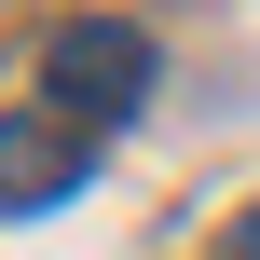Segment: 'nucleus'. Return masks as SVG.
<instances>
[{"instance_id":"obj_1","label":"nucleus","mask_w":260,"mask_h":260,"mask_svg":"<svg viewBox=\"0 0 260 260\" xmlns=\"http://www.w3.org/2000/svg\"><path fill=\"white\" fill-rule=\"evenodd\" d=\"M41 82H55V110L96 137V123H123V110L151 96V27L82 14V27H55V41H41Z\"/></svg>"},{"instance_id":"obj_3","label":"nucleus","mask_w":260,"mask_h":260,"mask_svg":"<svg viewBox=\"0 0 260 260\" xmlns=\"http://www.w3.org/2000/svg\"><path fill=\"white\" fill-rule=\"evenodd\" d=\"M219 260H260V206H247V219H233V233H219Z\"/></svg>"},{"instance_id":"obj_2","label":"nucleus","mask_w":260,"mask_h":260,"mask_svg":"<svg viewBox=\"0 0 260 260\" xmlns=\"http://www.w3.org/2000/svg\"><path fill=\"white\" fill-rule=\"evenodd\" d=\"M82 178H96V137H82L69 110H0V219L69 206Z\"/></svg>"}]
</instances>
